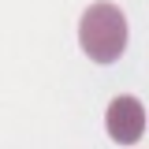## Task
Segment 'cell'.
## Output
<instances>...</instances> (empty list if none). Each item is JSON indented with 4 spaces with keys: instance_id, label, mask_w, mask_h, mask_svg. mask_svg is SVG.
<instances>
[{
    "instance_id": "cell-1",
    "label": "cell",
    "mask_w": 149,
    "mask_h": 149,
    "mask_svg": "<svg viewBox=\"0 0 149 149\" xmlns=\"http://www.w3.org/2000/svg\"><path fill=\"white\" fill-rule=\"evenodd\" d=\"M78 45L93 63H116L127 52V15L119 4L112 0H97L90 4L82 19H78Z\"/></svg>"
},
{
    "instance_id": "cell-2",
    "label": "cell",
    "mask_w": 149,
    "mask_h": 149,
    "mask_svg": "<svg viewBox=\"0 0 149 149\" xmlns=\"http://www.w3.org/2000/svg\"><path fill=\"white\" fill-rule=\"evenodd\" d=\"M104 127H108V138L119 142V146H134L142 134H146V108L134 93H119L116 101L104 112Z\"/></svg>"
}]
</instances>
